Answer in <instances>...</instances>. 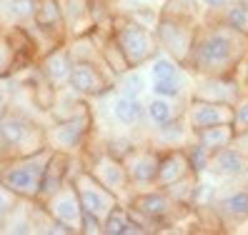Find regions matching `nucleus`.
Segmentation results:
<instances>
[{"label": "nucleus", "instance_id": "1", "mask_svg": "<svg viewBox=\"0 0 248 235\" xmlns=\"http://www.w3.org/2000/svg\"><path fill=\"white\" fill-rule=\"evenodd\" d=\"M246 60L248 35L233 30L216 18L196 28L186 68H191L196 75H236Z\"/></svg>", "mask_w": 248, "mask_h": 235}, {"label": "nucleus", "instance_id": "2", "mask_svg": "<svg viewBox=\"0 0 248 235\" xmlns=\"http://www.w3.org/2000/svg\"><path fill=\"white\" fill-rule=\"evenodd\" d=\"M46 128L18 108L0 113V163L46 150Z\"/></svg>", "mask_w": 248, "mask_h": 235}, {"label": "nucleus", "instance_id": "3", "mask_svg": "<svg viewBox=\"0 0 248 235\" xmlns=\"http://www.w3.org/2000/svg\"><path fill=\"white\" fill-rule=\"evenodd\" d=\"M128 210L138 223L145 228V233L166 230L173 228L181 213L186 210L183 205H178L163 188H145V190H133V195L128 198Z\"/></svg>", "mask_w": 248, "mask_h": 235}, {"label": "nucleus", "instance_id": "4", "mask_svg": "<svg viewBox=\"0 0 248 235\" xmlns=\"http://www.w3.org/2000/svg\"><path fill=\"white\" fill-rule=\"evenodd\" d=\"M110 35L121 48L130 68H143L160 53L153 28L133 20L128 13H115L110 20Z\"/></svg>", "mask_w": 248, "mask_h": 235}, {"label": "nucleus", "instance_id": "5", "mask_svg": "<svg viewBox=\"0 0 248 235\" xmlns=\"http://www.w3.org/2000/svg\"><path fill=\"white\" fill-rule=\"evenodd\" d=\"M50 155H53V150L46 148V150L33 153V155L0 163V185H3L5 190H10V193L16 198H20V200L35 203L43 173H46V168H48Z\"/></svg>", "mask_w": 248, "mask_h": 235}, {"label": "nucleus", "instance_id": "6", "mask_svg": "<svg viewBox=\"0 0 248 235\" xmlns=\"http://www.w3.org/2000/svg\"><path fill=\"white\" fill-rule=\"evenodd\" d=\"M95 133V120L93 110L65 118V120H55L50 128H46V143L55 153H65L70 158H80L91 145V138Z\"/></svg>", "mask_w": 248, "mask_h": 235}, {"label": "nucleus", "instance_id": "7", "mask_svg": "<svg viewBox=\"0 0 248 235\" xmlns=\"http://www.w3.org/2000/svg\"><path fill=\"white\" fill-rule=\"evenodd\" d=\"M83 160V168L88 170L93 178L100 183V185H106L110 193H115L121 200L130 198L133 193H130V180H128V173H125V165H123V160L121 158H115L110 155L108 150H93V145H88V150H85L80 155Z\"/></svg>", "mask_w": 248, "mask_h": 235}, {"label": "nucleus", "instance_id": "8", "mask_svg": "<svg viewBox=\"0 0 248 235\" xmlns=\"http://www.w3.org/2000/svg\"><path fill=\"white\" fill-rule=\"evenodd\" d=\"M196 28H198L196 20H183V18H173V15L160 13V18L153 28L160 53L170 55L173 60H178L186 68L188 55H191V48H193Z\"/></svg>", "mask_w": 248, "mask_h": 235}, {"label": "nucleus", "instance_id": "9", "mask_svg": "<svg viewBox=\"0 0 248 235\" xmlns=\"http://www.w3.org/2000/svg\"><path fill=\"white\" fill-rule=\"evenodd\" d=\"M73 185L78 190V198H80V205H83V213H93L103 220L115 205H121L123 200L110 193L106 185H100L93 175L83 168V160L78 163L76 173H73Z\"/></svg>", "mask_w": 248, "mask_h": 235}, {"label": "nucleus", "instance_id": "10", "mask_svg": "<svg viewBox=\"0 0 248 235\" xmlns=\"http://www.w3.org/2000/svg\"><path fill=\"white\" fill-rule=\"evenodd\" d=\"M113 85H115V75L106 65L93 63V60H73L68 88L76 90L78 95L93 100V98L110 93Z\"/></svg>", "mask_w": 248, "mask_h": 235}, {"label": "nucleus", "instance_id": "11", "mask_svg": "<svg viewBox=\"0 0 248 235\" xmlns=\"http://www.w3.org/2000/svg\"><path fill=\"white\" fill-rule=\"evenodd\" d=\"M123 165L128 173V180L133 190H145L155 185L158 163H160V148L158 145H133L123 158Z\"/></svg>", "mask_w": 248, "mask_h": 235}, {"label": "nucleus", "instance_id": "12", "mask_svg": "<svg viewBox=\"0 0 248 235\" xmlns=\"http://www.w3.org/2000/svg\"><path fill=\"white\" fill-rule=\"evenodd\" d=\"M181 118H183V123L188 125V130H191V133H196V130L211 128V125L233 123V105L191 98V103L183 108Z\"/></svg>", "mask_w": 248, "mask_h": 235}, {"label": "nucleus", "instance_id": "13", "mask_svg": "<svg viewBox=\"0 0 248 235\" xmlns=\"http://www.w3.org/2000/svg\"><path fill=\"white\" fill-rule=\"evenodd\" d=\"M40 208L46 210L50 218L61 220V223H68V225H73V228L80 233L83 205H80L78 190H76V185H73V180H68L61 190H55V193L46 203H40Z\"/></svg>", "mask_w": 248, "mask_h": 235}, {"label": "nucleus", "instance_id": "14", "mask_svg": "<svg viewBox=\"0 0 248 235\" xmlns=\"http://www.w3.org/2000/svg\"><path fill=\"white\" fill-rule=\"evenodd\" d=\"M241 95H243V85L236 80V75H201L191 98L236 105Z\"/></svg>", "mask_w": 248, "mask_h": 235}, {"label": "nucleus", "instance_id": "15", "mask_svg": "<svg viewBox=\"0 0 248 235\" xmlns=\"http://www.w3.org/2000/svg\"><path fill=\"white\" fill-rule=\"evenodd\" d=\"M208 173L218 175V178H226V180L248 178V150L238 148V143L233 140L231 145H226V148L211 153Z\"/></svg>", "mask_w": 248, "mask_h": 235}, {"label": "nucleus", "instance_id": "16", "mask_svg": "<svg viewBox=\"0 0 248 235\" xmlns=\"http://www.w3.org/2000/svg\"><path fill=\"white\" fill-rule=\"evenodd\" d=\"M38 73L46 78L50 85H55L58 90L61 88H68V80H70V68H73V55L68 50V43L63 45H55L53 50L43 53L35 63Z\"/></svg>", "mask_w": 248, "mask_h": 235}, {"label": "nucleus", "instance_id": "17", "mask_svg": "<svg viewBox=\"0 0 248 235\" xmlns=\"http://www.w3.org/2000/svg\"><path fill=\"white\" fill-rule=\"evenodd\" d=\"M216 213L223 225L226 223H231V225L248 223V180L246 178H241V183L226 190V193H218Z\"/></svg>", "mask_w": 248, "mask_h": 235}, {"label": "nucleus", "instance_id": "18", "mask_svg": "<svg viewBox=\"0 0 248 235\" xmlns=\"http://www.w3.org/2000/svg\"><path fill=\"white\" fill-rule=\"evenodd\" d=\"M58 8H61V13H63L68 40L88 35V33L95 30V18H93L91 0H58Z\"/></svg>", "mask_w": 248, "mask_h": 235}, {"label": "nucleus", "instance_id": "19", "mask_svg": "<svg viewBox=\"0 0 248 235\" xmlns=\"http://www.w3.org/2000/svg\"><path fill=\"white\" fill-rule=\"evenodd\" d=\"M188 175H196L188 155L181 148H160V163H158V175H155V188H168L173 183H178Z\"/></svg>", "mask_w": 248, "mask_h": 235}, {"label": "nucleus", "instance_id": "20", "mask_svg": "<svg viewBox=\"0 0 248 235\" xmlns=\"http://www.w3.org/2000/svg\"><path fill=\"white\" fill-rule=\"evenodd\" d=\"M33 25L43 35H48L53 43H58V45H61V43H68L63 13H61V8H58V0H38Z\"/></svg>", "mask_w": 248, "mask_h": 235}, {"label": "nucleus", "instance_id": "21", "mask_svg": "<svg viewBox=\"0 0 248 235\" xmlns=\"http://www.w3.org/2000/svg\"><path fill=\"white\" fill-rule=\"evenodd\" d=\"M103 235H145V228L130 215L128 205L121 203L103 218Z\"/></svg>", "mask_w": 248, "mask_h": 235}, {"label": "nucleus", "instance_id": "22", "mask_svg": "<svg viewBox=\"0 0 248 235\" xmlns=\"http://www.w3.org/2000/svg\"><path fill=\"white\" fill-rule=\"evenodd\" d=\"M113 118L115 123L123 128H138L145 120V103L140 98H125V95H115L113 100Z\"/></svg>", "mask_w": 248, "mask_h": 235}, {"label": "nucleus", "instance_id": "23", "mask_svg": "<svg viewBox=\"0 0 248 235\" xmlns=\"http://www.w3.org/2000/svg\"><path fill=\"white\" fill-rule=\"evenodd\" d=\"M188 138H193V133L188 130L181 115L166 125L153 128V145H158V148H181L188 143Z\"/></svg>", "mask_w": 248, "mask_h": 235}, {"label": "nucleus", "instance_id": "24", "mask_svg": "<svg viewBox=\"0 0 248 235\" xmlns=\"http://www.w3.org/2000/svg\"><path fill=\"white\" fill-rule=\"evenodd\" d=\"M193 140H198L203 148L208 153H216L231 145L236 140V130H233L231 123H221V125H211V128H203V130H196L193 133Z\"/></svg>", "mask_w": 248, "mask_h": 235}, {"label": "nucleus", "instance_id": "25", "mask_svg": "<svg viewBox=\"0 0 248 235\" xmlns=\"http://www.w3.org/2000/svg\"><path fill=\"white\" fill-rule=\"evenodd\" d=\"M183 110H178V105L173 103L170 98H160V95H153L148 103H145V118L151 120L153 128L158 125H166L170 120H176Z\"/></svg>", "mask_w": 248, "mask_h": 235}, {"label": "nucleus", "instance_id": "26", "mask_svg": "<svg viewBox=\"0 0 248 235\" xmlns=\"http://www.w3.org/2000/svg\"><path fill=\"white\" fill-rule=\"evenodd\" d=\"M20 55L10 38V30H0V80L10 78L16 70H20Z\"/></svg>", "mask_w": 248, "mask_h": 235}, {"label": "nucleus", "instance_id": "27", "mask_svg": "<svg viewBox=\"0 0 248 235\" xmlns=\"http://www.w3.org/2000/svg\"><path fill=\"white\" fill-rule=\"evenodd\" d=\"M218 20L233 28V30L248 35V3H228L218 13Z\"/></svg>", "mask_w": 248, "mask_h": 235}, {"label": "nucleus", "instance_id": "28", "mask_svg": "<svg viewBox=\"0 0 248 235\" xmlns=\"http://www.w3.org/2000/svg\"><path fill=\"white\" fill-rule=\"evenodd\" d=\"M115 90L118 95H125V98H140L145 93V78L138 73V68H130L128 73L115 78Z\"/></svg>", "mask_w": 248, "mask_h": 235}, {"label": "nucleus", "instance_id": "29", "mask_svg": "<svg viewBox=\"0 0 248 235\" xmlns=\"http://www.w3.org/2000/svg\"><path fill=\"white\" fill-rule=\"evenodd\" d=\"M148 65H151V70H148V73H151V80L176 78V75H181V73H183V65H181L178 60H173V58L166 55V53H158Z\"/></svg>", "mask_w": 248, "mask_h": 235}, {"label": "nucleus", "instance_id": "30", "mask_svg": "<svg viewBox=\"0 0 248 235\" xmlns=\"http://www.w3.org/2000/svg\"><path fill=\"white\" fill-rule=\"evenodd\" d=\"M38 0H8V15L13 25H33Z\"/></svg>", "mask_w": 248, "mask_h": 235}, {"label": "nucleus", "instance_id": "31", "mask_svg": "<svg viewBox=\"0 0 248 235\" xmlns=\"http://www.w3.org/2000/svg\"><path fill=\"white\" fill-rule=\"evenodd\" d=\"M183 150H186V155H188V163H191V168H193V173L196 175H203V173H208V163H211V153L203 148V145L198 143V140H188L186 145H183Z\"/></svg>", "mask_w": 248, "mask_h": 235}, {"label": "nucleus", "instance_id": "32", "mask_svg": "<svg viewBox=\"0 0 248 235\" xmlns=\"http://www.w3.org/2000/svg\"><path fill=\"white\" fill-rule=\"evenodd\" d=\"M183 88H186V75L176 78H163V80H153L151 83V93L153 95H160V98H170V100H178L183 95Z\"/></svg>", "mask_w": 248, "mask_h": 235}, {"label": "nucleus", "instance_id": "33", "mask_svg": "<svg viewBox=\"0 0 248 235\" xmlns=\"http://www.w3.org/2000/svg\"><path fill=\"white\" fill-rule=\"evenodd\" d=\"M216 200H218V190H216V185H211V183H201V178H198L196 190H193L191 208H193V210H211V208H216Z\"/></svg>", "mask_w": 248, "mask_h": 235}, {"label": "nucleus", "instance_id": "34", "mask_svg": "<svg viewBox=\"0 0 248 235\" xmlns=\"http://www.w3.org/2000/svg\"><path fill=\"white\" fill-rule=\"evenodd\" d=\"M231 125L236 130V138H248V95L246 93L233 105V123Z\"/></svg>", "mask_w": 248, "mask_h": 235}, {"label": "nucleus", "instance_id": "35", "mask_svg": "<svg viewBox=\"0 0 248 235\" xmlns=\"http://www.w3.org/2000/svg\"><path fill=\"white\" fill-rule=\"evenodd\" d=\"M80 235H103V220L93 213H83L80 218Z\"/></svg>", "mask_w": 248, "mask_h": 235}, {"label": "nucleus", "instance_id": "36", "mask_svg": "<svg viewBox=\"0 0 248 235\" xmlns=\"http://www.w3.org/2000/svg\"><path fill=\"white\" fill-rule=\"evenodd\" d=\"M20 198H16L10 193V190H5L3 185H0V223H3V220L8 218V213L16 208V203H18Z\"/></svg>", "mask_w": 248, "mask_h": 235}, {"label": "nucleus", "instance_id": "37", "mask_svg": "<svg viewBox=\"0 0 248 235\" xmlns=\"http://www.w3.org/2000/svg\"><path fill=\"white\" fill-rule=\"evenodd\" d=\"M201 3H203V8H206L208 13H221L231 0H201Z\"/></svg>", "mask_w": 248, "mask_h": 235}, {"label": "nucleus", "instance_id": "38", "mask_svg": "<svg viewBox=\"0 0 248 235\" xmlns=\"http://www.w3.org/2000/svg\"><path fill=\"white\" fill-rule=\"evenodd\" d=\"M8 108V103H5V95H3V90H0V113H3Z\"/></svg>", "mask_w": 248, "mask_h": 235}, {"label": "nucleus", "instance_id": "39", "mask_svg": "<svg viewBox=\"0 0 248 235\" xmlns=\"http://www.w3.org/2000/svg\"><path fill=\"white\" fill-rule=\"evenodd\" d=\"M243 88H246V90H243V93L248 95V60H246V80H243Z\"/></svg>", "mask_w": 248, "mask_h": 235}, {"label": "nucleus", "instance_id": "40", "mask_svg": "<svg viewBox=\"0 0 248 235\" xmlns=\"http://www.w3.org/2000/svg\"><path fill=\"white\" fill-rule=\"evenodd\" d=\"M163 3H166V0H163Z\"/></svg>", "mask_w": 248, "mask_h": 235}]
</instances>
